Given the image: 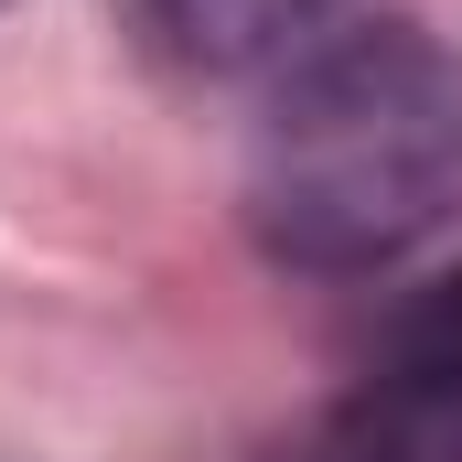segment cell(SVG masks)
Wrapping results in <instances>:
<instances>
[{
  "instance_id": "obj_1",
  "label": "cell",
  "mask_w": 462,
  "mask_h": 462,
  "mask_svg": "<svg viewBox=\"0 0 462 462\" xmlns=\"http://www.w3.org/2000/svg\"><path fill=\"white\" fill-rule=\"evenodd\" d=\"M247 226L280 269L365 280L462 226V54L420 22L323 32L247 140Z\"/></svg>"
},
{
  "instance_id": "obj_2",
  "label": "cell",
  "mask_w": 462,
  "mask_h": 462,
  "mask_svg": "<svg viewBox=\"0 0 462 462\" xmlns=\"http://www.w3.org/2000/svg\"><path fill=\"white\" fill-rule=\"evenodd\" d=\"M355 409H376L398 441H420L430 462H462V269H441L430 291H409L387 312Z\"/></svg>"
},
{
  "instance_id": "obj_3",
  "label": "cell",
  "mask_w": 462,
  "mask_h": 462,
  "mask_svg": "<svg viewBox=\"0 0 462 462\" xmlns=\"http://www.w3.org/2000/svg\"><path fill=\"white\" fill-rule=\"evenodd\" d=\"M345 0H140V32L183 76H269L323 43Z\"/></svg>"
}]
</instances>
